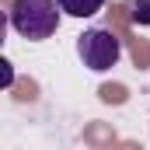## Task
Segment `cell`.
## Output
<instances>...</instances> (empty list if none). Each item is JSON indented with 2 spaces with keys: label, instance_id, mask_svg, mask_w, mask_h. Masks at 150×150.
I'll return each mask as SVG.
<instances>
[{
  "label": "cell",
  "instance_id": "obj_2",
  "mask_svg": "<svg viewBox=\"0 0 150 150\" xmlns=\"http://www.w3.org/2000/svg\"><path fill=\"white\" fill-rule=\"evenodd\" d=\"M77 52H80V59H84L87 70L105 74V70H112L115 63H119V56H122V42H119V35H115L112 28H91V32L80 35Z\"/></svg>",
  "mask_w": 150,
  "mask_h": 150
},
{
  "label": "cell",
  "instance_id": "obj_4",
  "mask_svg": "<svg viewBox=\"0 0 150 150\" xmlns=\"http://www.w3.org/2000/svg\"><path fill=\"white\" fill-rule=\"evenodd\" d=\"M133 25H150V0L133 4Z\"/></svg>",
  "mask_w": 150,
  "mask_h": 150
},
{
  "label": "cell",
  "instance_id": "obj_3",
  "mask_svg": "<svg viewBox=\"0 0 150 150\" xmlns=\"http://www.w3.org/2000/svg\"><path fill=\"white\" fill-rule=\"evenodd\" d=\"M70 18H91V14H98L101 11V4L105 0H56Z\"/></svg>",
  "mask_w": 150,
  "mask_h": 150
},
{
  "label": "cell",
  "instance_id": "obj_1",
  "mask_svg": "<svg viewBox=\"0 0 150 150\" xmlns=\"http://www.w3.org/2000/svg\"><path fill=\"white\" fill-rule=\"evenodd\" d=\"M59 4L56 0H14L11 4V28L21 38L42 42L59 28Z\"/></svg>",
  "mask_w": 150,
  "mask_h": 150
},
{
  "label": "cell",
  "instance_id": "obj_5",
  "mask_svg": "<svg viewBox=\"0 0 150 150\" xmlns=\"http://www.w3.org/2000/svg\"><path fill=\"white\" fill-rule=\"evenodd\" d=\"M0 70H4V87H11V84H14V70H11V63L0 59Z\"/></svg>",
  "mask_w": 150,
  "mask_h": 150
}]
</instances>
